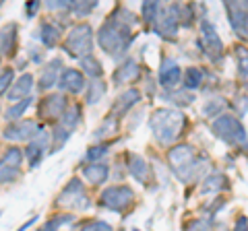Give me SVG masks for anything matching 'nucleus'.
Here are the masks:
<instances>
[{"instance_id": "f257e3e1", "label": "nucleus", "mask_w": 248, "mask_h": 231, "mask_svg": "<svg viewBox=\"0 0 248 231\" xmlns=\"http://www.w3.org/2000/svg\"><path fill=\"white\" fill-rule=\"evenodd\" d=\"M97 40H99V45H102L112 58H118L120 54L128 48L133 35L128 31V25H124V21L110 17L102 25V29H99Z\"/></svg>"}, {"instance_id": "f03ea898", "label": "nucleus", "mask_w": 248, "mask_h": 231, "mask_svg": "<svg viewBox=\"0 0 248 231\" xmlns=\"http://www.w3.org/2000/svg\"><path fill=\"white\" fill-rule=\"evenodd\" d=\"M184 128V116L178 110H157L151 118V130L153 136L157 138V143L161 144H170L174 143L178 136H180Z\"/></svg>"}, {"instance_id": "7ed1b4c3", "label": "nucleus", "mask_w": 248, "mask_h": 231, "mask_svg": "<svg viewBox=\"0 0 248 231\" xmlns=\"http://www.w3.org/2000/svg\"><path fill=\"white\" fill-rule=\"evenodd\" d=\"M168 159H170V165H172L174 173L182 182L195 180L197 178V172L205 165L203 159H197L195 157V149H192L190 144H178V147L170 149Z\"/></svg>"}, {"instance_id": "20e7f679", "label": "nucleus", "mask_w": 248, "mask_h": 231, "mask_svg": "<svg viewBox=\"0 0 248 231\" xmlns=\"http://www.w3.org/2000/svg\"><path fill=\"white\" fill-rule=\"evenodd\" d=\"M66 52L75 58H87L93 48V31L87 23H81V25H75L71 29V33L66 35V43H64Z\"/></svg>"}, {"instance_id": "39448f33", "label": "nucleus", "mask_w": 248, "mask_h": 231, "mask_svg": "<svg viewBox=\"0 0 248 231\" xmlns=\"http://www.w3.org/2000/svg\"><path fill=\"white\" fill-rule=\"evenodd\" d=\"M213 132L226 141L228 144H246L248 136H246V130L244 126L240 124V120L234 118V116H217L215 122H213Z\"/></svg>"}, {"instance_id": "423d86ee", "label": "nucleus", "mask_w": 248, "mask_h": 231, "mask_svg": "<svg viewBox=\"0 0 248 231\" xmlns=\"http://www.w3.org/2000/svg\"><path fill=\"white\" fill-rule=\"evenodd\" d=\"M79 116H81V110L77 105L66 107V112L62 114L56 130H54V151H58L68 141L71 132H75V128L79 126Z\"/></svg>"}, {"instance_id": "0eeeda50", "label": "nucleus", "mask_w": 248, "mask_h": 231, "mask_svg": "<svg viewBox=\"0 0 248 231\" xmlns=\"http://www.w3.org/2000/svg\"><path fill=\"white\" fill-rule=\"evenodd\" d=\"M135 192L128 186H112L102 192V204L110 211H124L133 204Z\"/></svg>"}, {"instance_id": "6e6552de", "label": "nucleus", "mask_w": 248, "mask_h": 231, "mask_svg": "<svg viewBox=\"0 0 248 231\" xmlns=\"http://www.w3.org/2000/svg\"><path fill=\"white\" fill-rule=\"evenodd\" d=\"M180 6H164V9L159 11L157 19H155V31H157L161 37H166V40H172L178 31V19H180Z\"/></svg>"}, {"instance_id": "1a4fd4ad", "label": "nucleus", "mask_w": 248, "mask_h": 231, "mask_svg": "<svg viewBox=\"0 0 248 231\" xmlns=\"http://www.w3.org/2000/svg\"><path fill=\"white\" fill-rule=\"evenodd\" d=\"M58 204L68 206V209H87V194L79 180H71L66 184V188L60 192Z\"/></svg>"}, {"instance_id": "9d476101", "label": "nucleus", "mask_w": 248, "mask_h": 231, "mask_svg": "<svg viewBox=\"0 0 248 231\" xmlns=\"http://www.w3.org/2000/svg\"><path fill=\"white\" fill-rule=\"evenodd\" d=\"M201 33H203V43H205V52L211 60H219L223 56V43L219 33L215 31L213 23L211 21H203L201 23Z\"/></svg>"}, {"instance_id": "9b49d317", "label": "nucleus", "mask_w": 248, "mask_h": 231, "mask_svg": "<svg viewBox=\"0 0 248 231\" xmlns=\"http://www.w3.org/2000/svg\"><path fill=\"white\" fill-rule=\"evenodd\" d=\"M37 134H40V126L35 122H15L4 130L6 141H27V138H33Z\"/></svg>"}, {"instance_id": "f8f14e48", "label": "nucleus", "mask_w": 248, "mask_h": 231, "mask_svg": "<svg viewBox=\"0 0 248 231\" xmlns=\"http://www.w3.org/2000/svg\"><path fill=\"white\" fill-rule=\"evenodd\" d=\"M226 9H228V17H230V23L234 27L236 35L242 37V40H248V13L242 11L240 4H234V2H228Z\"/></svg>"}, {"instance_id": "ddd939ff", "label": "nucleus", "mask_w": 248, "mask_h": 231, "mask_svg": "<svg viewBox=\"0 0 248 231\" xmlns=\"http://www.w3.org/2000/svg\"><path fill=\"white\" fill-rule=\"evenodd\" d=\"M180 66H178L174 60L170 58H164V62H161V68H159V85L164 89H174L178 83H180Z\"/></svg>"}, {"instance_id": "4468645a", "label": "nucleus", "mask_w": 248, "mask_h": 231, "mask_svg": "<svg viewBox=\"0 0 248 231\" xmlns=\"http://www.w3.org/2000/svg\"><path fill=\"white\" fill-rule=\"evenodd\" d=\"M64 110H66V99H64V95H58V93H56V95H50V97L42 103L40 116H44V118H48V120H52V118H62Z\"/></svg>"}, {"instance_id": "2eb2a0df", "label": "nucleus", "mask_w": 248, "mask_h": 231, "mask_svg": "<svg viewBox=\"0 0 248 231\" xmlns=\"http://www.w3.org/2000/svg\"><path fill=\"white\" fill-rule=\"evenodd\" d=\"M58 87L64 89V91H71V93H81V91L85 89V79H83V74L79 71L68 68V71L62 72Z\"/></svg>"}, {"instance_id": "dca6fc26", "label": "nucleus", "mask_w": 248, "mask_h": 231, "mask_svg": "<svg viewBox=\"0 0 248 231\" xmlns=\"http://www.w3.org/2000/svg\"><path fill=\"white\" fill-rule=\"evenodd\" d=\"M62 68V60L60 58H54L52 62L44 68L42 72V79H40V89H50L58 83V72Z\"/></svg>"}, {"instance_id": "f3484780", "label": "nucleus", "mask_w": 248, "mask_h": 231, "mask_svg": "<svg viewBox=\"0 0 248 231\" xmlns=\"http://www.w3.org/2000/svg\"><path fill=\"white\" fill-rule=\"evenodd\" d=\"M139 76V64L135 60H126L124 64H120V68H116L114 72V83H128V81H135Z\"/></svg>"}, {"instance_id": "a211bd4d", "label": "nucleus", "mask_w": 248, "mask_h": 231, "mask_svg": "<svg viewBox=\"0 0 248 231\" xmlns=\"http://www.w3.org/2000/svg\"><path fill=\"white\" fill-rule=\"evenodd\" d=\"M31 87H33V76L31 74H23L19 76V81L13 85L9 91V99H27Z\"/></svg>"}, {"instance_id": "6ab92c4d", "label": "nucleus", "mask_w": 248, "mask_h": 231, "mask_svg": "<svg viewBox=\"0 0 248 231\" xmlns=\"http://www.w3.org/2000/svg\"><path fill=\"white\" fill-rule=\"evenodd\" d=\"M139 99H141V93H139L137 89H128V91H124V93L116 99V103H114V112L116 114H126L130 107H133Z\"/></svg>"}, {"instance_id": "aec40b11", "label": "nucleus", "mask_w": 248, "mask_h": 231, "mask_svg": "<svg viewBox=\"0 0 248 231\" xmlns=\"http://www.w3.org/2000/svg\"><path fill=\"white\" fill-rule=\"evenodd\" d=\"M83 173L91 184H104L108 180V173H110V167L104 165V163H93V165L85 167Z\"/></svg>"}, {"instance_id": "412c9836", "label": "nucleus", "mask_w": 248, "mask_h": 231, "mask_svg": "<svg viewBox=\"0 0 248 231\" xmlns=\"http://www.w3.org/2000/svg\"><path fill=\"white\" fill-rule=\"evenodd\" d=\"M42 40L44 45H48V48H52V45H56L58 40H60V29L56 25H52V23H44V25L40 27V35H37Z\"/></svg>"}, {"instance_id": "4be33fe9", "label": "nucleus", "mask_w": 248, "mask_h": 231, "mask_svg": "<svg viewBox=\"0 0 248 231\" xmlns=\"http://www.w3.org/2000/svg\"><path fill=\"white\" fill-rule=\"evenodd\" d=\"M15 40H17V25L11 23L0 31V52L9 54L15 48Z\"/></svg>"}, {"instance_id": "5701e85b", "label": "nucleus", "mask_w": 248, "mask_h": 231, "mask_svg": "<svg viewBox=\"0 0 248 231\" xmlns=\"http://www.w3.org/2000/svg\"><path fill=\"white\" fill-rule=\"evenodd\" d=\"M128 172L133 173L135 180L145 182L147 180V163H145V159H141L139 155H130L128 157Z\"/></svg>"}, {"instance_id": "b1692460", "label": "nucleus", "mask_w": 248, "mask_h": 231, "mask_svg": "<svg viewBox=\"0 0 248 231\" xmlns=\"http://www.w3.org/2000/svg\"><path fill=\"white\" fill-rule=\"evenodd\" d=\"M223 186H226V175L223 173H213L203 182L201 192H203V194H213V192H219Z\"/></svg>"}, {"instance_id": "393cba45", "label": "nucleus", "mask_w": 248, "mask_h": 231, "mask_svg": "<svg viewBox=\"0 0 248 231\" xmlns=\"http://www.w3.org/2000/svg\"><path fill=\"white\" fill-rule=\"evenodd\" d=\"M25 157L29 159V165L35 167L40 161L44 159V141H35V143H29L27 149H25Z\"/></svg>"}, {"instance_id": "a878e982", "label": "nucleus", "mask_w": 248, "mask_h": 231, "mask_svg": "<svg viewBox=\"0 0 248 231\" xmlns=\"http://www.w3.org/2000/svg\"><path fill=\"white\" fill-rule=\"evenodd\" d=\"M238 56V74L240 79H244L248 83V50L246 48H236Z\"/></svg>"}, {"instance_id": "bb28decb", "label": "nucleus", "mask_w": 248, "mask_h": 231, "mask_svg": "<svg viewBox=\"0 0 248 231\" xmlns=\"http://www.w3.org/2000/svg\"><path fill=\"white\" fill-rule=\"evenodd\" d=\"M184 83H186V91H190V89H199L201 87V83H203V72L199 71V68H188L186 71V76H184Z\"/></svg>"}, {"instance_id": "cd10ccee", "label": "nucleus", "mask_w": 248, "mask_h": 231, "mask_svg": "<svg viewBox=\"0 0 248 231\" xmlns=\"http://www.w3.org/2000/svg\"><path fill=\"white\" fill-rule=\"evenodd\" d=\"M81 66L85 68V72H87L91 79H97V76H102V64H99L93 56L83 58V60H81Z\"/></svg>"}, {"instance_id": "c85d7f7f", "label": "nucleus", "mask_w": 248, "mask_h": 231, "mask_svg": "<svg viewBox=\"0 0 248 231\" xmlns=\"http://www.w3.org/2000/svg\"><path fill=\"white\" fill-rule=\"evenodd\" d=\"M31 101H33V99L27 97V99H23V101H19L17 105L9 107V110H6V120H17V118H21V116L25 114L27 107L31 105Z\"/></svg>"}, {"instance_id": "c756f323", "label": "nucleus", "mask_w": 248, "mask_h": 231, "mask_svg": "<svg viewBox=\"0 0 248 231\" xmlns=\"http://www.w3.org/2000/svg\"><path fill=\"white\" fill-rule=\"evenodd\" d=\"M106 93V85L102 81H95V83H91V89H89V93H87V103H97L99 99L104 97Z\"/></svg>"}, {"instance_id": "7c9ffc66", "label": "nucleus", "mask_w": 248, "mask_h": 231, "mask_svg": "<svg viewBox=\"0 0 248 231\" xmlns=\"http://www.w3.org/2000/svg\"><path fill=\"white\" fill-rule=\"evenodd\" d=\"M159 11H161V6H159V2H145V4L141 6L143 19H145L147 23H153L155 19H157V14H159Z\"/></svg>"}, {"instance_id": "2f4dec72", "label": "nucleus", "mask_w": 248, "mask_h": 231, "mask_svg": "<svg viewBox=\"0 0 248 231\" xmlns=\"http://www.w3.org/2000/svg\"><path fill=\"white\" fill-rule=\"evenodd\" d=\"M21 161H23L21 149H9V151H6V155H4V159H2V163L4 165H11V167H19Z\"/></svg>"}, {"instance_id": "473e14b6", "label": "nucleus", "mask_w": 248, "mask_h": 231, "mask_svg": "<svg viewBox=\"0 0 248 231\" xmlns=\"http://www.w3.org/2000/svg\"><path fill=\"white\" fill-rule=\"evenodd\" d=\"M17 175H19V167H11V165L0 163V184L13 182Z\"/></svg>"}, {"instance_id": "72a5a7b5", "label": "nucleus", "mask_w": 248, "mask_h": 231, "mask_svg": "<svg viewBox=\"0 0 248 231\" xmlns=\"http://www.w3.org/2000/svg\"><path fill=\"white\" fill-rule=\"evenodd\" d=\"M68 221H73V217L71 215H60V217H54L52 221H48L46 225L42 227V231H56V229H60L64 223H68Z\"/></svg>"}, {"instance_id": "f704fd0d", "label": "nucleus", "mask_w": 248, "mask_h": 231, "mask_svg": "<svg viewBox=\"0 0 248 231\" xmlns=\"http://www.w3.org/2000/svg\"><path fill=\"white\" fill-rule=\"evenodd\" d=\"M68 9L75 11L77 14H87V13H91L93 9H95V2H71Z\"/></svg>"}, {"instance_id": "c9c22d12", "label": "nucleus", "mask_w": 248, "mask_h": 231, "mask_svg": "<svg viewBox=\"0 0 248 231\" xmlns=\"http://www.w3.org/2000/svg\"><path fill=\"white\" fill-rule=\"evenodd\" d=\"M13 68H9V71H4L2 74H0V95H2L4 93V91L6 89H9V85L13 83Z\"/></svg>"}, {"instance_id": "e433bc0d", "label": "nucleus", "mask_w": 248, "mask_h": 231, "mask_svg": "<svg viewBox=\"0 0 248 231\" xmlns=\"http://www.w3.org/2000/svg\"><path fill=\"white\" fill-rule=\"evenodd\" d=\"M108 153V144H99V147H91L89 149V153H87V159L89 161H95V159H99V157H104Z\"/></svg>"}, {"instance_id": "4c0bfd02", "label": "nucleus", "mask_w": 248, "mask_h": 231, "mask_svg": "<svg viewBox=\"0 0 248 231\" xmlns=\"http://www.w3.org/2000/svg\"><path fill=\"white\" fill-rule=\"evenodd\" d=\"M174 99H176L178 105H188V103L195 101V95L188 93V91H182V93H174Z\"/></svg>"}, {"instance_id": "58836bf2", "label": "nucleus", "mask_w": 248, "mask_h": 231, "mask_svg": "<svg viewBox=\"0 0 248 231\" xmlns=\"http://www.w3.org/2000/svg\"><path fill=\"white\" fill-rule=\"evenodd\" d=\"M83 231H112V227L104 221H93V223H89V225H85Z\"/></svg>"}, {"instance_id": "ea45409f", "label": "nucleus", "mask_w": 248, "mask_h": 231, "mask_svg": "<svg viewBox=\"0 0 248 231\" xmlns=\"http://www.w3.org/2000/svg\"><path fill=\"white\" fill-rule=\"evenodd\" d=\"M234 231H248V219L246 217H240L236 223V229Z\"/></svg>"}, {"instance_id": "a19ab883", "label": "nucleus", "mask_w": 248, "mask_h": 231, "mask_svg": "<svg viewBox=\"0 0 248 231\" xmlns=\"http://www.w3.org/2000/svg\"><path fill=\"white\" fill-rule=\"evenodd\" d=\"M35 221H37V217H31V219H29V223H25V225H23V227H21L19 231H25V229H27L29 225H33V223H35Z\"/></svg>"}, {"instance_id": "79ce46f5", "label": "nucleus", "mask_w": 248, "mask_h": 231, "mask_svg": "<svg viewBox=\"0 0 248 231\" xmlns=\"http://www.w3.org/2000/svg\"><path fill=\"white\" fill-rule=\"evenodd\" d=\"M37 9V2H31L29 6H27V11H29V14H33V11Z\"/></svg>"}, {"instance_id": "37998d69", "label": "nucleus", "mask_w": 248, "mask_h": 231, "mask_svg": "<svg viewBox=\"0 0 248 231\" xmlns=\"http://www.w3.org/2000/svg\"><path fill=\"white\" fill-rule=\"evenodd\" d=\"M135 231H139V229H135Z\"/></svg>"}]
</instances>
